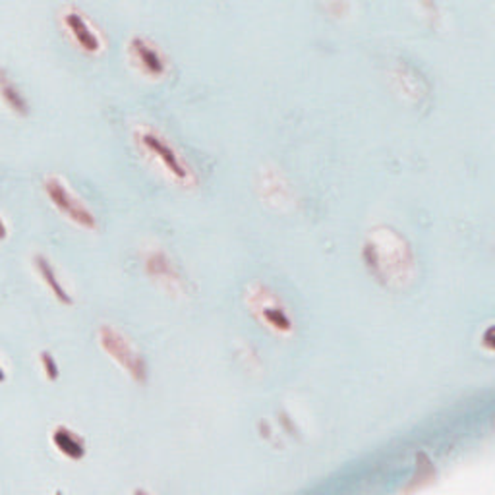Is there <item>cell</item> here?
Here are the masks:
<instances>
[{"label": "cell", "instance_id": "cell-1", "mask_svg": "<svg viewBox=\"0 0 495 495\" xmlns=\"http://www.w3.org/2000/svg\"><path fill=\"white\" fill-rule=\"evenodd\" d=\"M43 190L47 198L53 203V208L62 217L84 228L87 233H95L99 228L95 213L85 206V201L74 194V190L66 184L65 179L57 174H50L43 181Z\"/></svg>", "mask_w": 495, "mask_h": 495}, {"label": "cell", "instance_id": "cell-2", "mask_svg": "<svg viewBox=\"0 0 495 495\" xmlns=\"http://www.w3.org/2000/svg\"><path fill=\"white\" fill-rule=\"evenodd\" d=\"M97 339L101 349H103L109 357L134 379V382H147V362L144 358V354L132 345V340L128 337L122 335L119 329H114L112 325H103L99 329Z\"/></svg>", "mask_w": 495, "mask_h": 495}, {"label": "cell", "instance_id": "cell-3", "mask_svg": "<svg viewBox=\"0 0 495 495\" xmlns=\"http://www.w3.org/2000/svg\"><path fill=\"white\" fill-rule=\"evenodd\" d=\"M137 142L142 144V147L147 151L151 157L159 161L163 171L167 172L171 179H174L176 182L190 181V169L186 167L181 155L172 149V146H169L167 139L161 137L154 130H144L142 134H139Z\"/></svg>", "mask_w": 495, "mask_h": 495}, {"label": "cell", "instance_id": "cell-4", "mask_svg": "<svg viewBox=\"0 0 495 495\" xmlns=\"http://www.w3.org/2000/svg\"><path fill=\"white\" fill-rule=\"evenodd\" d=\"M130 55L139 72L146 74L147 78L157 80L167 74V60L161 55V50L144 37H134L130 41Z\"/></svg>", "mask_w": 495, "mask_h": 495}, {"label": "cell", "instance_id": "cell-5", "mask_svg": "<svg viewBox=\"0 0 495 495\" xmlns=\"http://www.w3.org/2000/svg\"><path fill=\"white\" fill-rule=\"evenodd\" d=\"M65 28L68 30L74 43L87 55H97L103 50V41L99 33L92 28V23L84 18L80 10H68L65 14Z\"/></svg>", "mask_w": 495, "mask_h": 495}, {"label": "cell", "instance_id": "cell-6", "mask_svg": "<svg viewBox=\"0 0 495 495\" xmlns=\"http://www.w3.org/2000/svg\"><path fill=\"white\" fill-rule=\"evenodd\" d=\"M33 268H35V273L40 275L45 288L50 293V296H53L57 302H60L62 306H72L74 298L70 295V290L66 288L65 283H62V278L55 270V265L50 263V260L47 256H41V253H37L33 258Z\"/></svg>", "mask_w": 495, "mask_h": 495}, {"label": "cell", "instance_id": "cell-7", "mask_svg": "<svg viewBox=\"0 0 495 495\" xmlns=\"http://www.w3.org/2000/svg\"><path fill=\"white\" fill-rule=\"evenodd\" d=\"M50 441H53V447L62 456H66L68 461H82L84 459L85 441L70 428H66V426L55 428L53 436H50Z\"/></svg>", "mask_w": 495, "mask_h": 495}, {"label": "cell", "instance_id": "cell-8", "mask_svg": "<svg viewBox=\"0 0 495 495\" xmlns=\"http://www.w3.org/2000/svg\"><path fill=\"white\" fill-rule=\"evenodd\" d=\"M0 95H3L4 105L18 114V117H28L30 114V101L25 97V93H22V90L18 87V84L12 82L6 72H3V80H0Z\"/></svg>", "mask_w": 495, "mask_h": 495}, {"label": "cell", "instance_id": "cell-9", "mask_svg": "<svg viewBox=\"0 0 495 495\" xmlns=\"http://www.w3.org/2000/svg\"><path fill=\"white\" fill-rule=\"evenodd\" d=\"M261 317H263L265 323L275 329V331L287 333V331H290V329H293L290 317L287 315V312L283 308H278L277 304H265V306L261 308Z\"/></svg>", "mask_w": 495, "mask_h": 495}, {"label": "cell", "instance_id": "cell-10", "mask_svg": "<svg viewBox=\"0 0 495 495\" xmlns=\"http://www.w3.org/2000/svg\"><path fill=\"white\" fill-rule=\"evenodd\" d=\"M41 370L45 374V377L49 379V382H57L58 376H60V370H58V364L55 360V357L50 352H41Z\"/></svg>", "mask_w": 495, "mask_h": 495}]
</instances>
